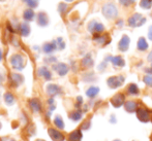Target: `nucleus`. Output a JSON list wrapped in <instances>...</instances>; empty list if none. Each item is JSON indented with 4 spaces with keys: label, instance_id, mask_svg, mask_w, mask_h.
<instances>
[{
    "label": "nucleus",
    "instance_id": "obj_52",
    "mask_svg": "<svg viewBox=\"0 0 152 141\" xmlns=\"http://www.w3.org/2000/svg\"><path fill=\"white\" fill-rule=\"evenodd\" d=\"M0 129H1V123H0Z\"/></svg>",
    "mask_w": 152,
    "mask_h": 141
},
{
    "label": "nucleus",
    "instance_id": "obj_8",
    "mask_svg": "<svg viewBox=\"0 0 152 141\" xmlns=\"http://www.w3.org/2000/svg\"><path fill=\"white\" fill-rule=\"evenodd\" d=\"M53 69L58 73V75L64 76L67 74L68 70H69V67H68L65 63H57L53 65Z\"/></svg>",
    "mask_w": 152,
    "mask_h": 141
},
{
    "label": "nucleus",
    "instance_id": "obj_25",
    "mask_svg": "<svg viewBox=\"0 0 152 141\" xmlns=\"http://www.w3.org/2000/svg\"><path fill=\"white\" fill-rule=\"evenodd\" d=\"M20 33L22 36L27 37V36L30 34V26H29L27 23H22L20 25Z\"/></svg>",
    "mask_w": 152,
    "mask_h": 141
},
{
    "label": "nucleus",
    "instance_id": "obj_32",
    "mask_svg": "<svg viewBox=\"0 0 152 141\" xmlns=\"http://www.w3.org/2000/svg\"><path fill=\"white\" fill-rule=\"evenodd\" d=\"M23 1H24L25 3L28 5V7H30V8H35V7H37V5H38L37 0H23Z\"/></svg>",
    "mask_w": 152,
    "mask_h": 141
},
{
    "label": "nucleus",
    "instance_id": "obj_6",
    "mask_svg": "<svg viewBox=\"0 0 152 141\" xmlns=\"http://www.w3.org/2000/svg\"><path fill=\"white\" fill-rule=\"evenodd\" d=\"M137 117L140 121L142 123H148L150 121V111L145 107H140L138 108V110L136 111Z\"/></svg>",
    "mask_w": 152,
    "mask_h": 141
},
{
    "label": "nucleus",
    "instance_id": "obj_27",
    "mask_svg": "<svg viewBox=\"0 0 152 141\" xmlns=\"http://www.w3.org/2000/svg\"><path fill=\"white\" fill-rule=\"evenodd\" d=\"M69 119L74 121H78L82 119V111L81 110H75V111L69 113Z\"/></svg>",
    "mask_w": 152,
    "mask_h": 141
},
{
    "label": "nucleus",
    "instance_id": "obj_33",
    "mask_svg": "<svg viewBox=\"0 0 152 141\" xmlns=\"http://www.w3.org/2000/svg\"><path fill=\"white\" fill-rule=\"evenodd\" d=\"M143 82H145V85H146L152 87V75H149V74L145 75L144 77H143Z\"/></svg>",
    "mask_w": 152,
    "mask_h": 141
},
{
    "label": "nucleus",
    "instance_id": "obj_12",
    "mask_svg": "<svg viewBox=\"0 0 152 141\" xmlns=\"http://www.w3.org/2000/svg\"><path fill=\"white\" fill-rule=\"evenodd\" d=\"M138 102L134 101V100H128L124 103V109L125 111L132 113V112H136L138 110Z\"/></svg>",
    "mask_w": 152,
    "mask_h": 141
},
{
    "label": "nucleus",
    "instance_id": "obj_46",
    "mask_svg": "<svg viewBox=\"0 0 152 141\" xmlns=\"http://www.w3.org/2000/svg\"><path fill=\"white\" fill-rule=\"evenodd\" d=\"M2 58H3V53H2V50H0V62H1Z\"/></svg>",
    "mask_w": 152,
    "mask_h": 141
},
{
    "label": "nucleus",
    "instance_id": "obj_44",
    "mask_svg": "<svg viewBox=\"0 0 152 141\" xmlns=\"http://www.w3.org/2000/svg\"><path fill=\"white\" fill-rule=\"evenodd\" d=\"M77 101H78V107H79V105H80V104H82V103H83V98H82V97H80V96H79V97L77 98Z\"/></svg>",
    "mask_w": 152,
    "mask_h": 141
},
{
    "label": "nucleus",
    "instance_id": "obj_37",
    "mask_svg": "<svg viewBox=\"0 0 152 141\" xmlns=\"http://www.w3.org/2000/svg\"><path fill=\"white\" fill-rule=\"evenodd\" d=\"M119 3H120L121 5L125 6V7H127V6H129L130 4H132L130 0H119Z\"/></svg>",
    "mask_w": 152,
    "mask_h": 141
},
{
    "label": "nucleus",
    "instance_id": "obj_41",
    "mask_svg": "<svg viewBox=\"0 0 152 141\" xmlns=\"http://www.w3.org/2000/svg\"><path fill=\"white\" fill-rule=\"evenodd\" d=\"M144 70H145V72H146L147 74H149V75H152V67H146Z\"/></svg>",
    "mask_w": 152,
    "mask_h": 141
},
{
    "label": "nucleus",
    "instance_id": "obj_13",
    "mask_svg": "<svg viewBox=\"0 0 152 141\" xmlns=\"http://www.w3.org/2000/svg\"><path fill=\"white\" fill-rule=\"evenodd\" d=\"M93 40L100 46H104V44H108L110 42L108 35H104V34H96V35H94Z\"/></svg>",
    "mask_w": 152,
    "mask_h": 141
},
{
    "label": "nucleus",
    "instance_id": "obj_49",
    "mask_svg": "<svg viewBox=\"0 0 152 141\" xmlns=\"http://www.w3.org/2000/svg\"><path fill=\"white\" fill-rule=\"evenodd\" d=\"M35 141H45V140H42V139H37V140H35Z\"/></svg>",
    "mask_w": 152,
    "mask_h": 141
},
{
    "label": "nucleus",
    "instance_id": "obj_51",
    "mask_svg": "<svg viewBox=\"0 0 152 141\" xmlns=\"http://www.w3.org/2000/svg\"><path fill=\"white\" fill-rule=\"evenodd\" d=\"M0 1H1V2H3V1H5V0H0Z\"/></svg>",
    "mask_w": 152,
    "mask_h": 141
},
{
    "label": "nucleus",
    "instance_id": "obj_21",
    "mask_svg": "<svg viewBox=\"0 0 152 141\" xmlns=\"http://www.w3.org/2000/svg\"><path fill=\"white\" fill-rule=\"evenodd\" d=\"M137 48L140 52H145V51L148 50V42L146 41L144 37H140L138 40V43H137Z\"/></svg>",
    "mask_w": 152,
    "mask_h": 141
},
{
    "label": "nucleus",
    "instance_id": "obj_4",
    "mask_svg": "<svg viewBox=\"0 0 152 141\" xmlns=\"http://www.w3.org/2000/svg\"><path fill=\"white\" fill-rule=\"evenodd\" d=\"M124 78L123 75H114V76H111L107 80V85L110 89H117V87H120L122 85L124 84Z\"/></svg>",
    "mask_w": 152,
    "mask_h": 141
},
{
    "label": "nucleus",
    "instance_id": "obj_14",
    "mask_svg": "<svg viewBox=\"0 0 152 141\" xmlns=\"http://www.w3.org/2000/svg\"><path fill=\"white\" fill-rule=\"evenodd\" d=\"M37 24L39 25L40 27H46L48 26L49 24V18L48 14L44 12H40L39 14H37Z\"/></svg>",
    "mask_w": 152,
    "mask_h": 141
},
{
    "label": "nucleus",
    "instance_id": "obj_9",
    "mask_svg": "<svg viewBox=\"0 0 152 141\" xmlns=\"http://www.w3.org/2000/svg\"><path fill=\"white\" fill-rule=\"evenodd\" d=\"M48 133H49V136H50L51 139L53 141H64V139H65L64 135L60 131H58V130H56V129H53V128L48 129Z\"/></svg>",
    "mask_w": 152,
    "mask_h": 141
},
{
    "label": "nucleus",
    "instance_id": "obj_28",
    "mask_svg": "<svg viewBox=\"0 0 152 141\" xmlns=\"http://www.w3.org/2000/svg\"><path fill=\"white\" fill-rule=\"evenodd\" d=\"M4 102L7 105H12L15 103V97L12 96V94L10 93H5L4 94Z\"/></svg>",
    "mask_w": 152,
    "mask_h": 141
},
{
    "label": "nucleus",
    "instance_id": "obj_26",
    "mask_svg": "<svg viewBox=\"0 0 152 141\" xmlns=\"http://www.w3.org/2000/svg\"><path fill=\"white\" fill-rule=\"evenodd\" d=\"M34 17H35V14H34L33 9L32 8H28L24 12L23 14V18L25 19L26 21H33Z\"/></svg>",
    "mask_w": 152,
    "mask_h": 141
},
{
    "label": "nucleus",
    "instance_id": "obj_47",
    "mask_svg": "<svg viewBox=\"0 0 152 141\" xmlns=\"http://www.w3.org/2000/svg\"><path fill=\"white\" fill-rule=\"evenodd\" d=\"M130 1H132V4H134V2H136V1H137V0H130Z\"/></svg>",
    "mask_w": 152,
    "mask_h": 141
},
{
    "label": "nucleus",
    "instance_id": "obj_38",
    "mask_svg": "<svg viewBox=\"0 0 152 141\" xmlns=\"http://www.w3.org/2000/svg\"><path fill=\"white\" fill-rule=\"evenodd\" d=\"M107 63H108V62H106V61H104L102 63H100L99 66H98V70H99V71H104V70L107 68Z\"/></svg>",
    "mask_w": 152,
    "mask_h": 141
},
{
    "label": "nucleus",
    "instance_id": "obj_19",
    "mask_svg": "<svg viewBox=\"0 0 152 141\" xmlns=\"http://www.w3.org/2000/svg\"><path fill=\"white\" fill-rule=\"evenodd\" d=\"M82 131L80 129H77L72 131L68 136V141H81L82 140Z\"/></svg>",
    "mask_w": 152,
    "mask_h": 141
},
{
    "label": "nucleus",
    "instance_id": "obj_54",
    "mask_svg": "<svg viewBox=\"0 0 152 141\" xmlns=\"http://www.w3.org/2000/svg\"><path fill=\"white\" fill-rule=\"evenodd\" d=\"M151 67H152V62H151Z\"/></svg>",
    "mask_w": 152,
    "mask_h": 141
},
{
    "label": "nucleus",
    "instance_id": "obj_31",
    "mask_svg": "<svg viewBox=\"0 0 152 141\" xmlns=\"http://www.w3.org/2000/svg\"><path fill=\"white\" fill-rule=\"evenodd\" d=\"M55 42H56V46H57V50H63L65 48V42H64L63 38L58 37L57 39H55Z\"/></svg>",
    "mask_w": 152,
    "mask_h": 141
},
{
    "label": "nucleus",
    "instance_id": "obj_36",
    "mask_svg": "<svg viewBox=\"0 0 152 141\" xmlns=\"http://www.w3.org/2000/svg\"><path fill=\"white\" fill-rule=\"evenodd\" d=\"M91 126V121H86L85 123L82 124V127H81V129L82 130H88L89 128H90Z\"/></svg>",
    "mask_w": 152,
    "mask_h": 141
},
{
    "label": "nucleus",
    "instance_id": "obj_45",
    "mask_svg": "<svg viewBox=\"0 0 152 141\" xmlns=\"http://www.w3.org/2000/svg\"><path fill=\"white\" fill-rule=\"evenodd\" d=\"M147 60H148L149 62H152V50H151V52L148 54V56H147Z\"/></svg>",
    "mask_w": 152,
    "mask_h": 141
},
{
    "label": "nucleus",
    "instance_id": "obj_22",
    "mask_svg": "<svg viewBox=\"0 0 152 141\" xmlns=\"http://www.w3.org/2000/svg\"><path fill=\"white\" fill-rule=\"evenodd\" d=\"M29 104H30V107L32 108L34 112H39L42 110V104H40V101L38 99H31L29 101Z\"/></svg>",
    "mask_w": 152,
    "mask_h": 141
},
{
    "label": "nucleus",
    "instance_id": "obj_48",
    "mask_svg": "<svg viewBox=\"0 0 152 141\" xmlns=\"http://www.w3.org/2000/svg\"><path fill=\"white\" fill-rule=\"evenodd\" d=\"M65 1H66V2H72L74 0H65Z\"/></svg>",
    "mask_w": 152,
    "mask_h": 141
},
{
    "label": "nucleus",
    "instance_id": "obj_17",
    "mask_svg": "<svg viewBox=\"0 0 152 141\" xmlns=\"http://www.w3.org/2000/svg\"><path fill=\"white\" fill-rule=\"evenodd\" d=\"M37 73H38V75L44 77L46 80H51V78H52V73H51V71L47 67H45V66L38 68Z\"/></svg>",
    "mask_w": 152,
    "mask_h": 141
},
{
    "label": "nucleus",
    "instance_id": "obj_53",
    "mask_svg": "<svg viewBox=\"0 0 152 141\" xmlns=\"http://www.w3.org/2000/svg\"><path fill=\"white\" fill-rule=\"evenodd\" d=\"M10 141H16V140H12H12H10Z\"/></svg>",
    "mask_w": 152,
    "mask_h": 141
},
{
    "label": "nucleus",
    "instance_id": "obj_18",
    "mask_svg": "<svg viewBox=\"0 0 152 141\" xmlns=\"http://www.w3.org/2000/svg\"><path fill=\"white\" fill-rule=\"evenodd\" d=\"M10 80H12V82L15 87H19L24 82V77L19 73H12L10 74Z\"/></svg>",
    "mask_w": 152,
    "mask_h": 141
},
{
    "label": "nucleus",
    "instance_id": "obj_20",
    "mask_svg": "<svg viewBox=\"0 0 152 141\" xmlns=\"http://www.w3.org/2000/svg\"><path fill=\"white\" fill-rule=\"evenodd\" d=\"M111 63L113 64V66H114V67L122 68V67H124V66H125V61H124V59L121 56L113 57L112 60H111Z\"/></svg>",
    "mask_w": 152,
    "mask_h": 141
},
{
    "label": "nucleus",
    "instance_id": "obj_34",
    "mask_svg": "<svg viewBox=\"0 0 152 141\" xmlns=\"http://www.w3.org/2000/svg\"><path fill=\"white\" fill-rule=\"evenodd\" d=\"M85 76H87V77H84V80L86 82H93V80H96L95 75H94L92 72H90V73H88V74H86Z\"/></svg>",
    "mask_w": 152,
    "mask_h": 141
},
{
    "label": "nucleus",
    "instance_id": "obj_23",
    "mask_svg": "<svg viewBox=\"0 0 152 141\" xmlns=\"http://www.w3.org/2000/svg\"><path fill=\"white\" fill-rule=\"evenodd\" d=\"M140 93L139 87L136 84H129L127 85V94L132 96H137Z\"/></svg>",
    "mask_w": 152,
    "mask_h": 141
},
{
    "label": "nucleus",
    "instance_id": "obj_29",
    "mask_svg": "<svg viewBox=\"0 0 152 141\" xmlns=\"http://www.w3.org/2000/svg\"><path fill=\"white\" fill-rule=\"evenodd\" d=\"M54 124L55 126H56L58 129H64V123H63V119H62V117L60 116V115H56L54 119Z\"/></svg>",
    "mask_w": 152,
    "mask_h": 141
},
{
    "label": "nucleus",
    "instance_id": "obj_7",
    "mask_svg": "<svg viewBox=\"0 0 152 141\" xmlns=\"http://www.w3.org/2000/svg\"><path fill=\"white\" fill-rule=\"evenodd\" d=\"M110 102L115 108H119V107H121L122 105H124V103H125V96L122 93L115 94V95L111 98Z\"/></svg>",
    "mask_w": 152,
    "mask_h": 141
},
{
    "label": "nucleus",
    "instance_id": "obj_50",
    "mask_svg": "<svg viewBox=\"0 0 152 141\" xmlns=\"http://www.w3.org/2000/svg\"><path fill=\"white\" fill-rule=\"evenodd\" d=\"M114 141H121V140H119V139H115Z\"/></svg>",
    "mask_w": 152,
    "mask_h": 141
},
{
    "label": "nucleus",
    "instance_id": "obj_42",
    "mask_svg": "<svg viewBox=\"0 0 152 141\" xmlns=\"http://www.w3.org/2000/svg\"><path fill=\"white\" fill-rule=\"evenodd\" d=\"M110 123H112V124L116 123V116H115L114 114L111 115V117H110Z\"/></svg>",
    "mask_w": 152,
    "mask_h": 141
},
{
    "label": "nucleus",
    "instance_id": "obj_40",
    "mask_svg": "<svg viewBox=\"0 0 152 141\" xmlns=\"http://www.w3.org/2000/svg\"><path fill=\"white\" fill-rule=\"evenodd\" d=\"M123 25H124V21L123 20H118V21H117V23H116V26L117 27L121 28V27H123Z\"/></svg>",
    "mask_w": 152,
    "mask_h": 141
},
{
    "label": "nucleus",
    "instance_id": "obj_35",
    "mask_svg": "<svg viewBox=\"0 0 152 141\" xmlns=\"http://www.w3.org/2000/svg\"><path fill=\"white\" fill-rule=\"evenodd\" d=\"M66 9H67V5H66L65 3H60V4H59L58 10H59V12H60V14H63Z\"/></svg>",
    "mask_w": 152,
    "mask_h": 141
},
{
    "label": "nucleus",
    "instance_id": "obj_24",
    "mask_svg": "<svg viewBox=\"0 0 152 141\" xmlns=\"http://www.w3.org/2000/svg\"><path fill=\"white\" fill-rule=\"evenodd\" d=\"M98 93H99V87H93V85H92V87H90L86 91V96L92 99V98H95L96 96L98 95Z\"/></svg>",
    "mask_w": 152,
    "mask_h": 141
},
{
    "label": "nucleus",
    "instance_id": "obj_3",
    "mask_svg": "<svg viewBox=\"0 0 152 141\" xmlns=\"http://www.w3.org/2000/svg\"><path fill=\"white\" fill-rule=\"evenodd\" d=\"M10 65L15 70H23L25 67V58L20 54H15L10 57Z\"/></svg>",
    "mask_w": 152,
    "mask_h": 141
},
{
    "label": "nucleus",
    "instance_id": "obj_16",
    "mask_svg": "<svg viewBox=\"0 0 152 141\" xmlns=\"http://www.w3.org/2000/svg\"><path fill=\"white\" fill-rule=\"evenodd\" d=\"M55 50H57V46H56L55 40H53V41H51V42H46V43L42 46V51H44V53H46V54H52Z\"/></svg>",
    "mask_w": 152,
    "mask_h": 141
},
{
    "label": "nucleus",
    "instance_id": "obj_2",
    "mask_svg": "<svg viewBox=\"0 0 152 141\" xmlns=\"http://www.w3.org/2000/svg\"><path fill=\"white\" fill-rule=\"evenodd\" d=\"M146 18L143 17L141 14H134L132 16H130L127 20V25L132 28H137V27H141L142 25H144L146 23Z\"/></svg>",
    "mask_w": 152,
    "mask_h": 141
},
{
    "label": "nucleus",
    "instance_id": "obj_39",
    "mask_svg": "<svg viewBox=\"0 0 152 141\" xmlns=\"http://www.w3.org/2000/svg\"><path fill=\"white\" fill-rule=\"evenodd\" d=\"M45 62H46V63H55V62H57V59L54 57L46 58V59H45Z\"/></svg>",
    "mask_w": 152,
    "mask_h": 141
},
{
    "label": "nucleus",
    "instance_id": "obj_15",
    "mask_svg": "<svg viewBox=\"0 0 152 141\" xmlns=\"http://www.w3.org/2000/svg\"><path fill=\"white\" fill-rule=\"evenodd\" d=\"M93 64H94V61H93V59H92L90 54H87L86 56L82 59V61H81V65H82V67L85 68V69L91 68L92 66H93Z\"/></svg>",
    "mask_w": 152,
    "mask_h": 141
},
{
    "label": "nucleus",
    "instance_id": "obj_5",
    "mask_svg": "<svg viewBox=\"0 0 152 141\" xmlns=\"http://www.w3.org/2000/svg\"><path fill=\"white\" fill-rule=\"evenodd\" d=\"M88 31L90 32L91 34H93V35L102 34V32L104 31V26L102 24V23L93 20L88 24Z\"/></svg>",
    "mask_w": 152,
    "mask_h": 141
},
{
    "label": "nucleus",
    "instance_id": "obj_10",
    "mask_svg": "<svg viewBox=\"0 0 152 141\" xmlns=\"http://www.w3.org/2000/svg\"><path fill=\"white\" fill-rule=\"evenodd\" d=\"M46 92L50 97H54L56 95H59L61 93V87H59L58 85H55V84H50L47 85L46 87Z\"/></svg>",
    "mask_w": 152,
    "mask_h": 141
},
{
    "label": "nucleus",
    "instance_id": "obj_30",
    "mask_svg": "<svg viewBox=\"0 0 152 141\" xmlns=\"http://www.w3.org/2000/svg\"><path fill=\"white\" fill-rule=\"evenodd\" d=\"M140 6L143 9H150L152 7V0H141Z\"/></svg>",
    "mask_w": 152,
    "mask_h": 141
},
{
    "label": "nucleus",
    "instance_id": "obj_11",
    "mask_svg": "<svg viewBox=\"0 0 152 141\" xmlns=\"http://www.w3.org/2000/svg\"><path fill=\"white\" fill-rule=\"evenodd\" d=\"M129 43H130L129 37L127 35H123L118 42V50L122 53L126 52L128 50V48H129Z\"/></svg>",
    "mask_w": 152,
    "mask_h": 141
},
{
    "label": "nucleus",
    "instance_id": "obj_43",
    "mask_svg": "<svg viewBox=\"0 0 152 141\" xmlns=\"http://www.w3.org/2000/svg\"><path fill=\"white\" fill-rule=\"evenodd\" d=\"M148 38L152 41V26L149 27V32H148Z\"/></svg>",
    "mask_w": 152,
    "mask_h": 141
},
{
    "label": "nucleus",
    "instance_id": "obj_1",
    "mask_svg": "<svg viewBox=\"0 0 152 141\" xmlns=\"http://www.w3.org/2000/svg\"><path fill=\"white\" fill-rule=\"evenodd\" d=\"M102 12L104 18L108 19V20H114L118 17V8L112 2L104 3L102 7Z\"/></svg>",
    "mask_w": 152,
    "mask_h": 141
}]
</instances>
